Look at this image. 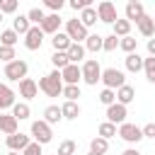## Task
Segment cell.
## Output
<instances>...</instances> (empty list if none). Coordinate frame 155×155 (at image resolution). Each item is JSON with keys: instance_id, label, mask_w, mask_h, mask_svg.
I'll return each instance as SVG.
<instances>
[{"instance_id": "obj_1", "label": "cell", "mask_w": 155, "mask_h": 155, "mask_svg": "<svg viewBox=\"0 0 155 155\" xmlns=\"http://www.w3.org/2000/svg\"><path fill=\"white\" fill-rule=\"evenodd\" d=\"M39 90L46 94V97H61V92H63V80H61V70H51V73H46L39 82Z\"/></svg>"}, {"instance_id": "obj_2", "label": "cell", "mask_w": 155, "mask_h": 155, "mask_svg": "<svg viewBox=\"0 0 155 155\" xmlns=\"http://www.w3.org/2000/svg\"><path fill=\"white\" fill-rule=\"evenodd\" d=\"M29 138L44 148L46 143H51V140H53V128H51V126H48L44 119H39V121H31V128H29Z\"/></svg>"}, {"instance_id": "obj_3", "label": "cell", "mask_w": 155, "mask_h": 155, "mask_svg": "<svg viewBox=\"0 0 155 155\" xmlns=\"http://www.w3.org/2000/svg\"><path fill=\"white\" fill-rule=\"evenodd\" d=\"M27 73H29V63L22 61V58H15L12 63H5V68H2V75H5L10 82H19V80H24Z\"/></svg>"}, {"instance_id": "obj_4", "label": "cell", "mask_w": 155, "mask_h": 155, "mask_svg": "<svg viewBox=\"0 0 155 155\" xmlns=\"http://www.w3.org/2000/svg\"><path fill=\"white\" fill-rule=\"evenodd\" d=\"M107 90H119V87H124L126 85V73L124 70H119V68H104L102 70V80H99Z\"/></svg>"}, {"instance_id": "obj_5", "label": "cell", "mask_w": 155, "mask_h": 155, "mask_svg": "<svg viewBox=\"0 0 155 155\" xmlns=\"http://www.w3.org/2000/svg\"><path fill=\"white\" fill-rule=\"evenodd\" d=\"M65 34L73 44H85V39L90 36V29H85L82 22L78 17H73V19H65Z\"/></svg>"}, {"instance_id": "obj_6", "label": "cell", "mask_w": 155, "mask_h": 155, "mask_svg": "<svg viewBox=\"0 0 155 155\" xmlns=\"http://www.w3.org/2000/svg\"><path fill=\"white\" fill-rule=\"evenodd\" d=\"M80 73H82V80H85L87 85H92V87L102 80V65H99V61H94V58H87V61L80 65Z\"/></svg>"}, {"instance_id": "obj_7", "label": "cell", "mask_w": 155, "mask_h": 155, "mask_svg": "<svg viewBox=\"0 0 155 155\" xmlns=\"http://www.w3.org/2000/svg\"><path fill=\"white\" fill-rule=\"evenodd\" d=\"M116 136L121 138V140H126V143H131V145H136V143H140L143 140V131H140V126H136V124H121L119 128H116Z\"/></svg>"}, {"instance_id": "obj_8", "label": "cell", "mask_w": 155, "mask_h": 155, "mask_svg": "<svg viewBox=\"0 0 155 155\" xmlns=\"http://www.w3.org/2000/svg\"><path fill=\"white\" fill-rule=\"evenodd\" d=\"M94 10H97L99 22H104V24H114V22L119 19V15H116V5H114V2H109V0H102Z\"/></svg>"}, {"instance_id": "obj_9", "label": "cell", "mask_w": 155, "mask_h": 155, "mask_svg": "<svg viewBox=\"0 0 155 155\" xmlns=\"http://www.w3.org/2000/svg\"><path fill=\"white\" fill-rule=\"evenodd\" d=\"M29 143H31L29 133H22V131H17V133H12V136H5V145H7V150H12V153H22Z\"/></svg>"}, {"instance_id": "obj_10", "label": "cell", "mask_w": 155, "mask_h": 155, "mask_svg": "<svg viewBox=\"0 0 155 155\" xmlns=\"http://www.w3.org/2000/svg\"><path fill=\"white\" fill-rule=\"evenodd\" d=\"M126 116H128V109H126L124 104L114 102L111 107H107V121H109V124L121 126V124H126Z\"/></svg>"}, {"instance_id": "obj_11", "label": "cell", "mask_w": 155, "mask_h": 155, "mask_svg": "<svg viewBox=\"0 0 155 155\" xmlns=\"http://www.w3.org/2000/svg\"><path fill=\"white\" fill-rule=\"evenodd\" d=\"M44 46V31L39 29V27H31L27 34H24V48H29V51H39Z\"/></svg>"}, {"instance_id": "obj_12", "label": "cell", "mask_w": 155, "mask_h": 155, "mask_svg": "<svg viewBox=\"0 0 155 155\" xmlns=\"http://www.w3.org/2000/svg\"><path fill=\"white\" fill-rule=\"evenodd\" d=\"M61 80H63V85H80V80H82L80 65H75V63H68V65L61 70Z\"/></svg>"}, {"instance_id": "obj_13", "label": "cell", "mask_w": 155, "mask_h": 155, "mask_svg": "<svg viewBox=\"0 0 155 155\" xmlns=\"http://www.w3.org/2000/svg\"><path fill=\"white\" fill-rule=\"evenodd\" d=\"M17 97V92L7 85V82H0V111H7V109H12L15 107V99Z\"/></svg>"}, {"instance_id": "obj_14", "label": "cell", "mask_w": 155, "mask_h": 155, "mask_svg": "<svg viewBox=\"0 0 155 155\" xmlns=\"http://www.w3.org/2000/svg\"><path fill=\"white\" fill-rule=\"evenodd\" d=\"M61 22H63V19H61V15H51V12H48V15L44 17V22L39 24V29L44 31V36H46V34H51V36H53V34H58V31H61Z\"/></svg>"}, {"instance_id": "obj_15", "label": "cell", "mask_w": 155, "mask_h": 155, "mask_svg": "<svg viewBox=\"0 0 155 155\" xmlns=\"http://www.w3.org/2000/svg\"><path fill=\"white\" fill-rule=\"evenodd\" d=\"M17 131H19V121H17L10 111H0V133L12 136V133H17Z\"/></svg>"}, {"instance_id": "obj_16", "label": "cell", "mask_w": 155, "mask_h": 155, "mask_svg": "<svg viewBox=\"0 0 155 155\" xmlns=\"http://www.w3.org/2000/svg\"><path fill=\"white\" fill-rule=\"evenodd\" d=\"M36 94H39V85H36V80H31V78H24V80H19V97H22L24 102L34 99Z\"/></svg>"}, {"instance_id": "obj_17", "label": "cell", "mask_w": 155, "mask_h": 155, "mask_svg": "<svg viewBox=\"0 0 155 155\" xmlns=\"http://www.w3.org/2000/svg\"><path fill=\"white\" fill-rule=\"evenodd\" d=\"M143 15H145L143 2H138V0H128V2H126V19H128L131 24H133V22H138Z\"/></svg>"}, {"instance_id": "obj_18", "label": "cell", "mask_w": 155, "mask_h": 155, "mask_svg": "<svg viewBox=\"0 0 155 155\" xmlns=\"http://www.w3.org/2000/svg\"><path fill=\"white\" fill-rule=\"evenodd\" d=\"M136 27H138L140 36H145V39H153V36H155V22H153L150 15H143V17L136 22Z\"/></svg>"}, {"instance_id": "obj_19", "label": "cell", "mask_w": 155, "mask_h": 155, "mask_svg": "<svg viewBox=\"0 0 155 155\" xmlns=\"http://www.w3.org/2000/svg\"><path fill=\"white\" fill-rule=\"evenodd\" d=\"M70 39H68V34L65 31H58V34H53L51 36V46H53V51H58V53H65L68 48H70Z\"/></svg>"}, {"instance_id": "obj_20", "label": "cell", "mask_w": 155, "mask_h": 155, "mask_svg": "<svg viewBox=\"0 0 155 155\" xmlns=\"http://www.w3.org/2000/svg\"><path fill=\"white\" fill-rule=\"evenodd\" d=\"M124 65H126V70L128 73H140L143 70V56L136 51V53H128L126 58H124Z\"/></svg>"}, {"instance_id": "obj_21", "label": "cell", "mask_w": 155, "mask_h": 155, "mask_svg": "<svg viewBox=\"0 0 155 155\" xmlns=\"http://www.w3.org/2000/svg\"><path fill=\"white\" fill-rule=\"evenodd\" d=\"M133 99H136V90H133V87H131L128 82H126L124 87H119V90H116V102H119V104L128 107V104H131Z\"/></svg>"}, {"instance_id": "obj_22", "label": "cell", "mask_w": 155, "mask_h": 155, "mask_svg": "<svg viewBox=\"0 0 155 155\" xmlns=\"http://www.w3.org/2000/svg\"><path fill=\"white\" fill-rule=\"evenodd\" d=\"M17 121H27L29 116H31V107H29V102H15V107H12V111H10Z\"/></svg>"}, {"instance_id": "obj_23", "label": "cell", "mask_w": 155, "mask_h": 155, "mask_svg": "<svg viewBox=\"0 0 155 155\" xmlns=\"http://www.w3.org/2000/svg\"><path fill=\"white\" fill-rule=\"evenodd\" d=\"M44 121H46L48 126H53V124H58V121H63V114H61V107H58V104H48V107L44 109Z\"/></svg>"}, {"instance_id": "obj_24", "label": "cell", "mask_w": 155, "mask_h": 155, "mask_svg": "<svg viewBox=\"0 0 155 155\" xmlns=\"http://www.w3.org/2000/svg\"><path fill=\"white\" fill-rule=\"evenodd\" d=\"M80 22H82V27L85 29H90V27H94L97 22H99V17H97V10L94 7H85L82 12H80V17H78Z\"/></svg>"}, {"instance_id": "obj_25", "label": "cell", "mask_w": 155, "mask_h": 155, "mask_svg": "<svg viewBox=\"0 0 155 155\" xmlns=\"http://www.w3.org/2000/svg\"><path fill=\"white\" fill-rule=\"evenodd\" d=\"M29 29H31V22H29L27 15H17V17L12 19V31H15V34H22V36H24Z\"/></svg>"}, {"instance_id": "obj_26", "label": "cell", "mask_w": 155, "mask_h": 155, "mask_svg": "<svg viewBox=\"0 0 155 155\" xmlns=\"http://www.w3.org/2000/svg\"><path fill=\"white\" fill-rule=\"evenodd\" d=\"M61 114H63V119L75 121V119L80 116V104H78V102H63V104H61Z\"/></svg>"}, {"instance_id": "obj_27", "label": "cell", "mask_w": 155, "mask_h": 155, "mask_svg": "<svg viewBox=\"0 0 155 155\" xmlns=\"http://www.w3.org/2000/svg\"><path fill=\"white\" fill-rule=\"evenodd\" d=\"M111 29H114V31H111L114 36L124 39V36H128V34H131V22H128L126 17H124V19H116V22L111 24Z\"/></svg>"}, {"instance_id": "obj_28", "label": "cell", "mask_w": 155, "mask_h": 155, "mask_svg": "<svg viewBox=\"0 0 155 155\" xmlns=\"http://www.w3.org/2000/svg\"><path fill=\"white\" fill-rule=\"evenodd\" d=\"M65 53H68V61L78 65V63L85 58V53H87V51H85V46H82V44H70V48H68Z\"/></svg>"}, {"instance_id": "obj_29", "label": "cell", "mask_w": 155, "mask_h": 155, "mask_svg": "<svg viewBox=\"0 0 155 155\" xmlns=\"http://www.w3.org/2000/svg\"><path fill=\"white\" fill-rule=\"evenodd\" d=\"M17 41H19V34H15L12 29H2V31H0V46H10V48H15Z\"/></svg>"}, {"instance_id": "obj_30", "label": "cell", "mask_w": 155, "mask_h": 155, "mask_svg": "<svg viewBox=\"0 0 155 155\" xmlns=\"http://www.w3.org/2000/svg\"><path fill=\"white\" fill-rule=\"evenodd\" d=\"M102 39L104 36H99V34H90L87 39H85V51H90V53H97V51H102Z\"/></svg>"}, {"instance_id": "obj_31", "label": "cell", "mask_w": 155, "mask_h": 155, "mask_svg": "<svg viewBox=\"0 0 155 155\" xmlns=\"http://www.w3.org/2000/svg\"><path fill=\"white\" fill-rule=\"evenodd\" d=\"M119 48H121V51H126V56H128V53H136V48H138V39L128 34V36L119 39Z\"/></svg>"}, {"instance_id": "obj_32", "label": "cell", "mask_w": 155, "mask_h": 155, "mask_svg": "<svg viewBox=\"0 0 155 155\" xmlns=\"http://www.w3.org/2000/svg\"><path fill=\"white\" fill-rule=\"evenodd\" d=\"M61 97H65V102H78V97H82L80 92V85H63V92Z\"/></svg>"}, {"instance_id": "obj_33", "label": "cell", "mask_w": 155, "mask_h": 155, "mask_svg": "<svg viewBox=\"0 0 155 155\" xmlns=\"http://www.w3.org/2000/svg\"><path fill=\"white\" fill-rule=\"evenodd\" d=\"M97 136H99V138H104V140H109V138H114V136H116V126H114V124H109V121H102V124H99V128H97Z\"/></svg>"}, {"instance_id": "obj_34", "label": "cell", "mask_w": 155, "mask_h": 155, "mask_svg": "<svg viewBox=\"0 0 155 155\" xmlns=\"http://www.w3.org/2000/svg\"><path fill=\"white\" fill-rule=\"evenodd\" d=\"M27 17H29V22H31V27H39V24L44 22V17H46V12H44V7H31V10L27 12Z\"/></svg>"}, {"instance_id": "obj_35", "label": "cell", "mask_w": 155, "mask_h": 155, "mask_svg": "<svg viewBox=\"0 0 155 155\" xmlns=\"http://www.w3.org/2000/svg\"><path fill=\"white\" fill-rule=\"evenodd\" d=\"M90 150H92V153L104 155V153L109 150V140H104V138H99V136H97V138H92V140H90Z\"/></svg>"}, {"instance_id": "obj_36", "label": "cell", "mask_w": 155, "mask_h": 155, "mask_svg": "<svg viewBox=\"0 0 155 155\" xmlns=\"http://www.w3.org/2000/svg\"><path fill=\"white\" fill-rule=\"evenodd\" d=\"M143 70H145L148 82H153V85H155V58H153V56L143 58Z\"/></svg>"}, {"instance_id": "obj_37", "label": "cell", "mask_w": 155, "mask_h": 155, "mask_svg": "<svg viewBox=\"0 0 155 155\" xmlns=\"http://www.w3.org/2000/svg\"><path fill=\"white\" fill-rule=\"evenodd\" d=\"M51 63H53V70H63V68H65L70 61H68V53H58V51H53Z\"/></svg>"}, {"instance_id": "obj_38", "label": "cell", "mask_w": 155, "mask_h": 155, "mask_svg": "<svg viewBox=\"0 0 155 155\" xmlns=\"http://www.w3.org/2000/svg\"><path fill=\"white\" fill-rule=\"evenodd\" d=\"M75 153H78V143L68 138V140H63V143L58 145V153H56V155H75Z\"/></svg>"}, {"instance_id": "obj_39", "label": "cell", "mask_w": 155, "mask_h": 155, "mask_svg": "<svg viewBox=\"0 0 155 155\" xmlns=\"http://www.w3.org/2000/svg\"><path fill=\"white\" fill-rule=\"evenodd\" d=\"M116 48H119V36L109 34V36H104V39H102V51L111 53V51H116Z\"/></svg>"}, {"instance_id": "obj_40", "label": "cell", "mask_w": 155, "mask_h": 155, "mask_svg": "<svg viewBox=\"0 0 155 155\" xmlns=\"http://www.w3.org/2000/svg\"><path fill=\"white\" fill-rule=\"evenodd\" d=\"M97 99H99V102H102L104 107H111V104L116 102V92H114V90H107V87H104V90L99 92V97H97Z\"/></svg>"}, {"instance_id": "obj_41", "label": "cell", "mask_w": 155, "mask_h": 155, "mask_svg": "<svg viewBox=\"0 0 155 155\" xmlns=\"http://www.w3.org/2000/svg\"><path fill=\"white\" fill-rule=\"evenodd\" d=\"M44 7L51 10V15H58L65 7V0H44Z\"/></svg>"}, {"instance_id": "obj_42", "label": "cell", "mask_w": 155, "mask_h": 155, "mask_svg": "<svg viewBox=\"0 0 155 155\" xmlns=\"http://www.w3.org/2000/svg\"><path fill=\"white\" fill-rule=\"evenodd\" d=\"M17 7H19L17 0H0V12H2V15H12V12H17Z\"/></svg>"}, {"instance_id": "obj_43", "label": "cell", "mask_w": 155, "mask_h": 155, "mask_svg": "<svg viewBox=\"0 0 155 155\" xmlns=\"http://www.w3.org/2000/svg\"><path fill=\"white\" fill-rule=\"evenodd\" d=\"M15 58H17L15 48H10V46H0V61H2V63H12Z\"/></svg>"}, {"instance_id": "obj_44", "label": "cell", "mask_w": 155, "mask_h": 155, "mask_svg": "<svg viewBox=\"0 0 155 155\" xmlns=\"http://www.w3.org/2000/svg\"><path fill=\"white\" fill-rule=\"evenodd\" d=\"M19 155H44V153H41V145L31 140V143H29V145H27V148L19 153Z\"/></svg>"}, {"instance_id": "obj_45", "label": "cell", "mask_w": 155, "mask_h": 155, "mask_svg": "<svg viewBox=\"0 0 155 155\" xmlns=\"http://www.w3.org/2000/svg\"><path fill=\"white\" fill-rule=\"evenodd\" d=\"M68 5H70V7H73V10H75V12H78V10H80V12H82V10H85V7H92V0H70V2H68Z\"/></svg>"}, {"instance_id": "obj_46", "label": "cell", "mask_w": 155, "mask_h": 155, "mask_svg": "<svg viewBox=\"0 0 155 155\" xmlns=\"http://www.w3.org/2000/svg\"><path fill=\"white\" fill-rule=\"evenodd\" d=\"M140 131H143V138H153V140H155V121L145 124V126H143Z\"/></svg>"}, {"instance_id": "obj_47", "label": "cell", "mask_w": 155, "mask_h": 155, "mask_svg": "<svg viewBox=\"0 0 155 155\" xmlns=\"http://www.w3.org/2000/svg\"><path fill=\"white\" fill-rule=\"evenodd\" d=\"M145 48H148V56H153V58H155V36H153V39H148Z\"/></svg>"}, {"instance_id": "obj_48", "label": "cell", "mask_w": 155, "mask_h": 155, "mask_svg": "<svg viewBox=\"0 0 155 155\" xmlns=\"http://www.w3.org/2000/svg\"><path fill=\"white\" fill-rule=\"evenodd\" d=\"M119 155H140V153H138V148H126V150L119 153Z\"/></svg>"}, {"instance_id": "obj_49", "label": "cell", "mask_w": 155, "mask_h": 155, "mask_svg": "<svg viewBox=\"0 0 155 155\" xmlns=\"http://www.w3.org/2000/svg\"><path fill=\"white\" fill-rule=\"evenodd\" d=\"M87 155H99V153H92V150H90V153H87Z\"/></svg>"}, {"instance_id": "obj_50", "label": "cell", "mask_w": 155, "mask_h": 155, "mask_svg": "<svg viewBox=\"0 0 155 155\" xmlns=\"http://www.w3.org/2000/svg\"><path fill=\"white\" fill-rule=\"evenodd\" d=\"M7 155H19V153H12V150H10V153H7Z\"/></svg>"}, {"instance_id": "obj_51", "label": "cell", "mask_w": 155, "mask_h": 155, "mask_svg": "<svg viewBox=\"0 0 155 155\" xmlns=\"http://www.w3.org/2000/svg\"><path fill=\"white\" fill-rule=\"evenodd\" d=\"M2 17H5V15H2V12H0V22H2Z\"/></svg>"}, {"instance_id": "obj_52", "label": "cell", "mask_w": 155, "mask_h": 155, "mask_svg": "<svg viewBox=\"0 0 155 155\" xmlns=\"http://www.w3.org/2000/svg\"><path fill=\"white\" fill-rule=\"evenodd\" d=\"M153 22H155V17H153Z\"/></svg>"}]
</instances>
